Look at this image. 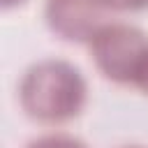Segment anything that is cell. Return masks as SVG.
I'll list each match as a JSON object with an SVG mask.
<instances>
[{
    "mask_svg": "<svg viewBox=\"0 0 148 148\" xmlns=\"http://www.w3.org/2000/svg\"><path fill=\"white\" fill-rule=\"evenodd\" d=\"M86 79L65 60H39L25 69L18 83L21 109L28 118L44 125L76 118L86 106Z\"/></svg>",
    "mask_w": 148,
    "mask_h": 148,
    "instance_id": "obj_1",
    "label": "cell"
},
{
    "mask_svg": "<svg viewBox=\"0 0 148 148\" xmlns=\"http://www.w3.org/2000/svg\"><path fill=\"white\" fill-rule=\"evenodd\" d=\"M88 49L104 79L134 86L148 56V35L130 23H106L92 35Z\"/></svg>",
    "mask_w": 148,
    "mask_h": 148,
    "instance_id": "obj_2",
    "label": "cell"
},
{
    "mask_svg": "<svg viewBox=\"0 0 148 148\" xmlns=\"http://www.w3.org/2000/svg\"><path fill=\"white\" fill-rule=\"evenodd\" d=\"M109 0H46L44 18L53 35L65 42H90L92 35L106 25Z\"/></svg>",
    "mask_w": 148,
    "mask_h": 148,
    "instance_id": "obj_3",
    "label": "cell"
},
{
    "mask_svg": "<svg viewBox=\"0 0 148 148\" xmlns=\"http://www.w3.org/2000/svg\"><path fill=\"white\" fill-rule=\"evenodd\" d=\"M25 148H88V146L72 134H44L32 139Z\"/></svg>",
    "mask_w": 148,
    "mask_h": 148,
    "instance_id": "obj_4",
    "label": "cell"
},
{
    "mask_svg": "<svg viewBox=\"0 0 148 148\" xmlns=\"http://www.w3.org/2000/svg\"><path fill=\"white\" fill-rule=\"evenodd\" d=\"M113 12H143L148 9V0H109Z\"/></svg>",
    "mask_w": 148,
    "mask_h": 148,
    "instance_id": "obj_5",
    "label": "cell"
},
{
    "mask_svg": "<svg viewBox=\"0 0 148 148\" xmlns=\"http://www.w3.org/2000/svg\"><path fill=\"white\" fill-rule=\"evenodd\" d=\"M134 86H136L143 95H148V56H146V62H143V67H141V72H139Z\"/></svg>",
    "mask_w": 148,
    "mask_h": 148,
    "instance_id": "obj_6",
    "label": "cell"
},
{
    "mask_svg": "<svg viewBox=\"0 0 148 148\" xmlns=\"http://www.w3.org/2000/svg\"><path fill=\"white\" fill-rule=\"evenodd\" d=\"M21 2H25V0H0V5H2L5 9H9V7H16V5H21Z\"/></svg>",
    "mask_w": 148,
    "mask_h": 148,
    "instance_id": "obj_7",
    "label": "cell"
},
{
    "mask_svg": "<svg viewBox=\"0 0 148 148\" xmlns=\"http://www.w3.org/2000/svg\"><path fill=\"white\" fill-rule=\"evenodd\" d=\"M125 148H141V146H125Z\"/></svg>",
    "mask_w": 148,
    "mask_h": 148,
    "instance_id": "obj_8",
    "label": "cell"
}]
</instances>
